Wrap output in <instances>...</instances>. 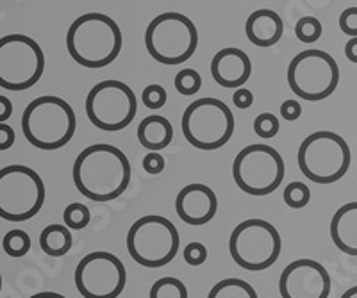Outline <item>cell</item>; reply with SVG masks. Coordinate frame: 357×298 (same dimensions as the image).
<instances>
[{
    "label": "cell",
    "mask_w": 357,
    "mask_h": 298,
    "mask_svg": "<svg viewBox=\"0 0 357 298\" xmlns=\"http://www.w3.org/2000/svg\"><path fill=\"white\" fill-rule=\"evenodd\" d=\"M130 163L127 155L113 145L86 147L73 163L75 188L88 201L106 204L116 201L129 188Z\"/></svg>",
    "instance_id": "1"
},
{
    "label": "cell",
    "mask_w": 357,
    "mask_h": 298,
    "mask_svg": "<svg viewBox=\"0 0 357 298\" xmlns=\"http://www.w3.org/2000/svg\"><path fill=\"white\" fill-rule=\"evenodd\" d=\"M122 31L116 22L102 13H86L73 20L66 33L70 58L84 68H104L120 56Z\"/></svg>",
    "instance_id": "2"
},
{
    "label": "cell",
    "mask_w": 357,
    "mask_h": 298,
    "mask_svg": "<svg viewBox=\"0 0 357 298\" xmlns=\"http://www.w3.org/2000/svg\"><path fill=\"white\" fill-rule=\"evenodd\" d=\"M77 129V118L65 98L45 95L34 98L22 115V132L33 147L57 150L70 143Z\"/></svg>",
    "instance_id": "3"
},
{
    "label": "cell",
    "mask_w": 357,
    "mask_h": 298,
    "mask_svg": "<svg viewBox=\"0 0 357 298\" xmlns=\"http://www.w3.org/2000/svg\"><path fill=\"white\" fill-rule=\"evenodd\" d=\"M302 175L314 184H334L347 175L352 161L350 147L340 134L318 131L309 134L296 154Z\"/></svg>",
    "instance_id": "4"
},
{
    "label": "cell",
    "mask_w": 357,
    "mask_h": 298,
    "mask_svg": "<svg viewBox=\"0 0 357 298\" xmlns=\"http://www.w3.org/2000/svg\"><path fill=\"white\" fill-rule=\"evenodd\" d=\"M183 134L191 147L216 150L229 143L236 129L231 107L218 98H199L186 107L181 120Z\"/></svg>",
    "instance_id": "5"
},
{
    "label": "cell",
    "mask_w": 357,
    "mask_h": 298,
    "mask_svg": "<svg viewBox=\"0 0 357 298\" xmlns=\"http://www.w3.org/2000/svg\"><path fill=\"white\" fill-rule=\"evenodd\" d=\"M181 245L178 230L168 218L149 214L138 218L127 233L129 256L145 268H161L175 259Z\"/></svg>",
    "instance_id": "6"
},
{
    "label": "cell",
    "mask_w": 357,
    "mask_h": 298,
    "mask_svg": "<svg viewBox=\"0 0 357 298\" xmlns=\"http://www.w3.org/2000/svg\"><path fill=\"white\" fill-rule=\"evenodd\" d=\"M199 33L195 24L181 13H162L149 24L145 47L161 65H181L195 54Z\"/></svg>",
    "instance_id": "7"
},
{
    "label": "cell",
    "mask_w": 357,
    "mask_h": 298,
    "mask_svg": "<svg viewBox=\"0 0 357 298\" xmlns=\"http://www.w3.org/2000/svg\"><path fill=\"white\" fill-rule=\"evenodd\" d=\"M282 250L279 230L270 221L250 218L241 221L229 237V252L236 265L248 272H263L275 265Z\"/></svg>",
    "instance_id": "8"
},
{
    "label": "cell",
    "mask_w": 357,
    "mask_h": 298,
    "mask_svg": "<svg viewBox=\"0 0 357 298\" xmlns=\"http://www.w3.org/2000/svg\"><path fill=\"white\" fill-rule=\"evenodd\" d=\"M45 184L33 168L9 164L0 170V218L25 221L36 217L45 204Z\"/></svg>",
    "instance_id": "9"
},
{
    "label": "cell",
    "mask_w": 357,
    "mask_h": 298,
    "mask_svg": "<svg viewBox=\"0 0 357 298\" xmlns=\"http://www.w3.org/2000/svg\"><path fill=\"white\" fill-rule=\"evenodd\" d=\"M286 77L296 97L307 102H320L336 91L340 84V66L331 54L309 49L293 58Z\"/></svg>",
    "instance_id": "10"
},
{
    "label": "cell",
    "mask_w": 357,
    "mask_h": 298,
    "mask_svg": "<svg viewBox=\"0 0 357 298\" xmlns=\"http://www.w3.org/2000/svg\"><path fill=\"white\" fill-rule=\"evenodd\" d=\"M45 72V54L33 38L8 34L0 38V88L24 91L33 88Z\"/></svg>",
    "instance_id": "11"
},
{
    "label": "cell",
    "mask_w": 357,
    "mask_h": 298,
    "mask_svg": "<svg viewBox=\"0 0 357 298\" xmlns=\"http://www.w3.org/2000/svg\"><path fill=\"white\" fill-rule=\"evenodd\" d=\"M284 159L268 145H248L236 155L232 177L241 191L264 196L275 191L284 180Z\"/></svg>",
    "instance_id": "12"
},
{
    "label": "cell",
    "mask_w": 357,
    "mask_h": 298,
    "mask_svg": "<svg viewBox=\"0 0 357 298\" xmlns=\"http://www.w3.org/2000/svg\"><path fill=\"white\" fill-rule=\"evenodd\" d=\"M138 113L134 91L122 81H102L86 97V115L97 129L118 132L129 127Z\"/></svg>",
    "instance_id": "13"
},
{
    "label": "cell",
    "mask_w": 357,
    "mask_h": 298,
    "mask_svg": "<svg viewBox=\"0 0 357 298\" xmlns=\"http://www.w3.org/2000/svg\"><path fill=\"white\" fill-rule=\"evenodd\" d=\"M75 286L84 298H118L127 282L126 266L111 252H91L75 268Z\"/></svg>",
    "instance_id": "14"
},
{
    "label": "cell",
    "mask_w": 357,
    "mask_h": 298,
    "mask_svg": "<svg viewBox=\"0 0 357 298\" xmlns=\"http://www.w3.org/2000/svg\"><path fill=\"white\" fill-rule=\"evenodd\" d=\"M331 275L318 261L296 259L289 262L279 279L282 298H329Z\"/></svg>",
    "instance_id": "15"
},
{
    "label": "cell",
    "mask_w": 357,
    "mask_h": 298,
    "mask_svg": "<svg viewBox=\"0 0 357 298\" xmlns=\"http://www.w3.org/2000/svg\"><path fill=\"white\" fill-rule=\"evenodd\" d=\"M175 211L178 218L188 225H206L215 218L218 211V198L206 184H188L175 198Z\"/></svg>",
    "instance_id": "16"
},
{
    "label": "cell",
    "mask_w": 357,
    "mask_h": 298,
    "mask_svg": "<svg viewBox=\"0 0 357 298\" xmlns=\"http://www.w3.org/2000/svg\"><path fill=\"white\" fill-rule=\"evenodd\" d=\"M211 75L218 86L240 90L252 75V61L241 49L225 47L215 54L211 61Z\"/></svg>",
    "instance_id": "17"
},
{
    "label": "cell",
    "mask_w": 357,
    "mask_h": 298,
    "mask_svg": "<svg viewBox=\"0 0 357 298\" xmlns=\"http://www.w3.org/2000/svg\"><path fill=\"white\" fill-rule=\"evenodd\" d=\"M284 33L282 18L272 9H257L247 18L245 24V34L252 45L268 49L279 43Z\"/></svg>",
    "instance_id": "18"
},
{
    "label": "cell",
    "mask_w": 357,
    "mask_h": 298,
    "mask_svg": "<svg viewBox=\"0 0 357 298\" xmlns=\"http://www.w3.org/2000/svg\"><path fill=\"white\" fill-rule=\"evenodd\" d=\"M331 237L336 249L357 258V202L341 205L331 220Z\"/></svg>",
    "instance_id": "19"
},
{
    "label": "cell",
    "mask_w": 357,
    "mask_h": 298,
    "mask_svg": "<svg viewBox=\"0 0 357 298\" xmlns=\"http://www.w3.org/2000/svg\"><path fill=\"white\" fill-rule=\"evenodd\" d=\"M174 127L165 116H146L138 125V141L149 152H161L172 143Z\"/></svg>",
    "instance_id": "20"
},
{
    "label": "cell",
    "mask_w": 357,
    "mask_h": 298,
    "mask_svg": "<svg viewBox=\"0 0 357 298\" xmlns=\"http://www.w3.org/2000/svg\"><path fill=\"white\" fill-rule=\"evenodd\" d=\"M73 245L72 230L65 224H52L40 234V246L50 258H63Z\"/></svg>",
    "instance_id": "21"
},
{
    "label": "cell",
    "mask_w": 357,
    "mask_h": 298,
    "mask_svg": "<svg viewBox=\"0 0 357 298\" xmlns=\"http://www.w3.org/2000/svg\"><path fill=\"white\" fill-rule=\"evenodd\" d=\"M207 298H257V293L247 281L223 279L213 286Z\"/></svg>",
    "instance_id": "22"
},
{
    "label": "cell",
    "mask_w": 357,
    "mask_h": 298,
    "mask_svg": "<svg viewBox=\"0 0 357 298\" xmlns=\"http://www.w3.org/2000/svg\"><path fill=\"white\" fill-rule=\"evenodd\" d=\"M151 298H188V290L178 279L161 277L152 284Z\"/></svg>",
    "instance_id": "23"
},
{
    "label": "cell",
    "mask_w": 357,
    "mask_h": 298,
    "mask_svg": "<svg viewBox=\"0 0 357 298\" xmlns=\"http://www.w3.org/2000/svg\"><path fill=\"white\" fill-rule=\"evenodd\" d=\"M2 249L9 258H24L31 250V236L25 230H9L2 240Z\"/></svg>",
    "instance_id": "24"
},
{
    "label": "cell",
    "mask_w": 357,
    "mask_h": 298,
    "mask_svg": "<svg viewBox=\"0 0 357 298\" xmlns=\"http://www.w3.org/2000/svg\"><path fill=\"white\" fill-rule=\"evenodd\" d=\"M89 220H91V212L84 204H79V202L68 204L63 212V221L70 230L86 229L89 225Z\"/></svg>",
    "instance_id": "25"
},
{
    "label": "cell",
    "mask_w": 357,
    "mask_h": 298,
    "mask_svg": "<svg viewBox=\"0 0 357 298\" xmlns=\"http://www.w3.org/2000/svg\"><path fill=\"white\" fill-rule=\"evenodd\" d=\"M175 90L184 97H191V95L199 93L202 88V77L197 70L193 68H184L175 75Z\"/></svg>",
    "instance_id": "26"
},
{
    "label": "cell",
    "mask_w": 357,
    "mask_h": 298,
    "mask_svg": "<svg viewBox=\"0 0 357 298\" xmlns=\"http://www.w3.org/2000/svg\"><path fill=\"white\" fill-rule=\"evenodd\" d=\"M324 33V27H321V22L314 17H304L296 22L295 25V36L305 43V45H311V43H317L321 38Z\"/></svg>",
    "instance_id": "27"
},
{
    "label": "cell",
    "mask_w": 357,
    "mask_h": 298,
    "mask_svg": "<svg viewBox=\"0 0 357 298\" xmlns=\"http://www.w3.org/2000/svg\"><path fill=\"white\" fill-rule=\"evenodd\" d=\"M311 201V189L304 182H291L284 189V202L291 209H302Z\"/></svg>",
    "instance_id": "28"
},
{
    "label": "cell",
    "mask_w": 357,
    "mask_h": 298,
    "mask_svg": "<svg viewBox=\"0 0 357 298\" xmlns=\"http://www.w3.org/2000/svg\"><path fill=\"white\" fill-rule=\"evenodd\" d=\"M280 123L279 118L272 113H261L256 120H254V132H256L259 138L270 139L279 132Z\"/></svg>",
    "instance_id": "29"
},
{
    "label": "cell",
    "mask_w": 357,
    "mask_h": 298,
    "mask_svg": "<svg viewBox=\"0 0 357 298\" xmlns=\"http://www.w3.org/2000/svg\"><path fill=\"white\" fill-rule=\"evenodd\" d=\"M167 90L159 84H151L143 90L142 100L149 109H161L165 104H167Z\"/></svg>",
    "instance_id": "30"
},
{
    "label": "cell",
    "mask_w": 357,
    "mask_h": 298,
    "mask_svg": "<svg viewBox=\"0 0 357 298\" xmlns=\"http://www.w3.org/2000/svg\"><path fill=\"white\" fill-rule=\"evenodd\" d=\"M184 261L190 266H200L207 261V249L199 243V241H193L184 249Z\"/></svg>",
    "instance_id": "31"
},
{
    "label": "cell",
    "mask_w": 357,
    "mask_h": 298,
    "mask_svg": "<svg viewBox=\"0 0 357 298\" xmlns=\"http://www.w3.org/2000/svg\"><path fill=\"white\" fill-rule=\"evenodd\" d=\"M341 33L350 38H357V8H347L340 17Z\"/></svg>",
    "instance_id": "32"
},
{
    "label": "cell",
    "mask_w": 357,
    "mask_h": 298,
    "mask_svg": "<svg viewBox=\"0 0 357 298\" xmlns=\"http://www.w3.org/2000/svg\"><path fill=\"white\" fill-rule=\"evenodd\" d=\"M167 163H165V157H162L159 152H149V154L143 157V170H145L149 175H159L162 173Z\"/></svg>",
    "instance_id": "33"
},
{
    "label": "cell",
    "mask_w": 357,
    "mask_h": 298,
    "mask_svg": "<svg viewBox=\"0 0 357 298\" xmlns=\"http://www.w3.org/2000/svg\"><path fill=\"white\" fill-rule=\"evenodd\" d=\"M302 115V106L296 100H284L280 104V116L288 122H295L301 118Z\"/></svg>",
    "instance_id": "34"
},
{
    "label": "cell",
    "mask_w": 357,
    "mask_h": 298,
    "mask_svg": "<svg viewBox=\"0 0 357 298\" xmlns=\"http://www.w3.org/2000/svg\"><path fill=\"white\" fill-rule=\"evenodd\" d=\"M232 102H234V106L238 109H248L254 104V95L247 88H240V90H236L234 95H232Z\"/></svg>",
    "instance_id": "35"
},
{
    "label": "cell",
    "mask_w": 357,
    "mask_h": 298,
    "mask_svg": "<svg viewBox=\"0 0 357 298\" xmlns=\"http://www.w3.org/2000/svg\"><path fill=\"white\" fill-rule=\"evenodd\" d=\"M15 131L8 123H0V150H9L15 145Z\"/></svg>",
    "instance_id": "36"
},
{
    "label": "cell",
    "mask_w": 357,
    "mask_h": 298,
    "mask_svg": "<svg viewBox=\"0 0 357 298\" xmlns=\"http://www.w3.org/2000/svg\"><path fill=\"white\" fill-rule=\"evenodd\" d=\"M13 115V102L8 97L0 95V123H8Z\"/></svg>",
    "instance_id": "37"
},
{
    "label": "cell",
    "mask_w": 357,
    "mask_h": 298,
    "mask_svg": "<svg viewBox=\"0 0 357 298\" xmlns=\"http://www.w3.org/2000/svg\"><path fill=\"white\" fill-rule=\"evenodd\" d=\"M345 56L349 61L357 63V38H350L349 43L345 45Z\"/></svg>",
    "instance_id": "38"
},
{
    "label": "cell",
    "mask_w": 357,
    "mask_h": 298,
    "mask_svg": "<svg viewBox=\"0 0 357 298\" xmlns=\"http://www.w3.org/2000/svg\"><path fill=\"white\" fill-rule=\"evenodd\" d=\"M29 298H66V297L61 293H54V291H41V293H36Z\"/></svg>",
    "instance_id": "39"
},
{
    "label": "cell",
    "mask_w": 357,
    "mask_h": 298,
    "mask_svg": "<svg viewBox=\"0 0 357 298\" xmlns=\"http://www.w3.org/2000/svg\"><path fill=\"white\" fill-rule=\"evenodd\" d=\"M341 298H357V286L350 288V290H347L345 293L341 295Z\"/></svg>",
    "instance_id": "40"
},
{
    "label": "cell",
    "mask_w": 357,
    "mask_h": 298,
    "mask_svg": "<svg viewBox=\"0 0 357 298\" xmlns=\"http://www.w3.org/2000/svg\"><path fill=\"white\" fill-rule=\"evenodd\" d=\"M0 291H2V274H0Z\"/></svg>",
    "instance_id": "41"
}]
</instances>
